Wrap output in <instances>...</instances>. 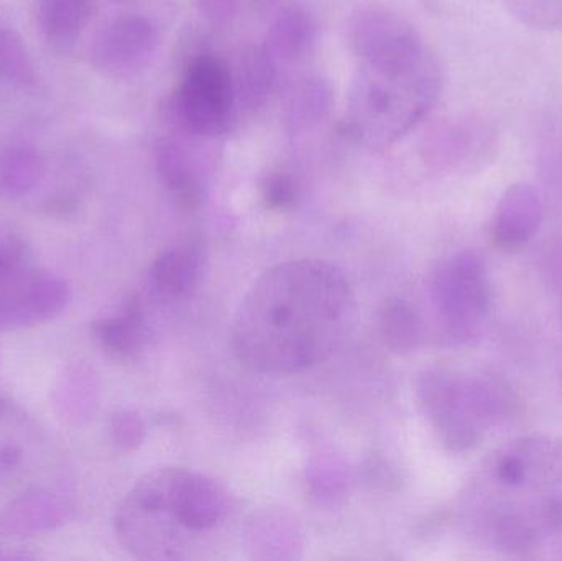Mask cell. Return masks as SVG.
<instances>
[{
  "label": "cell",
  "instance_id": "1",
  "mask_svg": "<svg viewBox=\"0 0 562 561\" xmlns=\"http://www.w3.org/2000/svg\"><path fill=\"white\" fill-rule=\"evenodd\" d=\"M356 295L326 260L277 263L249 287L231 326L234 352L260 374L291 375L329 359L349 335Z\"/></svg>",
  "mask_w": 562,
  "mask_h": 561
},
{
  "label": "cell",
  "instance_id": "2",
  "mask_svg": "<svg viewBox=\"0 0 562 561\" xmlns=\"http://www.w3.org/2000/svg\"><path fill=\"white\" fill-rule=\"evenodd\" d=\"M462 530L485 549L525 553L562 530V438L528 435L492 451L459 497Z\"/></svg>",
  "mask_w": 562,
  "mask_h": 561
},
{
  "label": "cell",
  "instance_id": "3",
  "mask_svg": "<svg viewBox=\"0 0 562 561\" xmlns=\"http://www.w3.org/2000/svg\"><path fill=\"white\" fill-rule=\"evenodd\" d=\"M439 91L441 71L429 52L398 61L357 63L347 127L366 147H390L428 115Z\"/></svg>",
  "mask_w": 562,
  "mask_h": 561
},
{
  "label": "cell",
  "instance_id": "4",
  "mask_svg": "<svg viewBox=\"0 0 562 561\" xmlns=\"http://www.w3.org/2000/svg\"><path fill=\"white\" fill-rule=\"evenodd\" d=\"M416 397L432 430L452 453L477 447L491 428L510 420L520 405L517 392L501 375L446 369L419 375Z\"/></svg>",
  "mask_w": 562,
  "mask_h": 561
},
{
  "label": "cell",
  "instance_id": "5",
  "mask_svg": "<svg viewBox=\"0 0 562 561\" xmlns=\"http://www.w3.org/2000/svg\"><path fill=\"white\" fill-rule=\"evenodd\" d=\"M181 468L151 471L135 483L115 516L122 547L140 560H183L200 539L191 526Z\"/></svg>",
  "mask_w": 562,
  "mask_h": 561
},
{
  "label": "cell",
  "instance_id": "6",
  "mask_svg": "<svg viewBox=\"0 0 562 561\" xmlns=\"http://www.w3.org/2000/svg\"><path fill=\"white\" fill-rule=\"evenodd\" d=\"M82 35L92 68L111 78H131L144 71L161 46V23L138 0H92Z\"/></svg>",
  "mask_w": 562,
  "mask_h": 561
},
{
  "label": "cell",
  "instance_id": "7",
  "mask_svg": "<svg viewBox=\"0 0 562 561\" xmlns=\"http://www.w3.org/2000/svg\"><path fill=\"white\" fill-rule=\"evenodd\" d=\"M68 302V285L35 262L19 234L0 226V329L52 319Z\"/></svg>",
  "mask_w": 562,
  "mask_h": 561
},
{
  "label": "cell",
  "instance_id": "8",
  "mask_svg": "<svg viewBox=\"0 0 562 561\" xmlns=\"http://www.w3.org/2000/svg\"><path fill=\"white\" fill-rule=\"evenodd\" d=\"M429 299L442 336L469 345L484 332L491 310L487 267L477 253L462 250L439 263L429 283Z\"/></svg>",
  "mask_w": 562,
  "mask_h": 561
},
{
  "label": "cell",
  "instance_id": "9",
  "mask_svg": "<svg viewBox=\"0 0 562 561\" xmlns=\"http://www.w3.org/2000/svg\"><path fill=\"white\" fill-rule=\"evenodd\" d=\"M237 104L233 69L206 53L188 63L171 99V117L191 137L216 138L229 131Z\"/></svg>",
  "mask_w": 562,
  "mask_h": 561
},
{
  "label": "cell",
  "instance_id": "10",
  "mask_svg": "<svg viewBox=\"0 0 562 561\" xmlns=\"http://www.w3.org/2000/svg\"><path fill=\"white\" fill-rule=\"evenodd\" d=\"M347 42L357 63L396 61L428 52L413 25L382 7L352 13L347 23Z\"/></svg>",
  "mask_w": 562,
  "mask_h": 561
},
{
  "label": "cell",
  "instance_id": "11",
  "mask_svg": "<svg viewBox=\"0 0 562 561\" xmlns=\"http://www.w3.org/2000/svg\"><path fill=\"white\" fill-rule=\"evenodd\" d=\"M543 221V203L530 184H514L505 191L491 221V239L504 250L530 243Z\"/></svg>",
  "mask_w": 562,
  "mask_h": 561
},
{
  "label": "cell",
  "instance_id": "12",
  "mask_svg": "<svg viewBox=\"0 0 562 561\" xmlns=\"http://www.w3.org/2000/svg\"><path fill=\"white\" fill-rule=\"evenodd\" d=\"M155 167L161 183L184 210H196L203 201L204 178L194 155L178 138L164 135L155 142Z\"/></svg>",
  "mask_w": 562,
  "mask_h": 561
},
{
  "label": "cell",
  "instance_id": "13",
  "mask_svg": "<svg viewBox=\"0 0 562 561\" xmlns=\"http://www.w3.org/2000/svg\"><path fill=\"white\" fill-rule=\"evenodd\" d=\"M91 13L92 0H36L40 32L59 52H72L81 43Z\"/></svg>",
  "mask_w": 562,
  "mask_h": 561
},
{
  "label": "cell",
  "instance_id": "14",
  "mask_svg": "<svg viewBox=\"0 0 562 561\" xmlns=\"http://www.w3.org/2000/svg\"><path fill=\"white\" fill-rule=\"evenodd\" d=\"M200 277V250L191 244L164 250L150 267V285L161 300L188 299L196 290Z\"/></svg>",
  "mask_w": 562,
  "mask_h": 561
},
{
  "label": "cell",
  "instance_id": "15",
  "mask_svg": "<svg viewBox=\"0 0 562 561\" xmlns=\"http://www.w3.org/2000/svg\"><path fill=\"white\" fill-rule=\"evenodd\" d=\"M316 38L310 13L296 3H277L267 15V46L284 59L303 56Z\"/></svg>",
  "mask_w": 562,
  "mask_h": 561
},
{
  "label": "cell",
  "instance_id": "16",
  "mask_svg": "<svg viewBox=\"0 0 562 561\" xmlns=\"http://www.w3.org/2000/svg\"><path fill=\"white\" fill-rule=\"evenodd\" d=\"M92 336L114 358H134L144 349L148 338L147 318L140 300L128 302L121 315L95 322L92 325Z\"/></svg>",
  "mask_w": 562,
  "mask_h": 561
},
{
  "label": "cell",
  "instance_id": "17",
  "mask_svg": "<svg viewBox=\"0 0 562 561\" xmlns=\"http://www.w3.org/2000/svg\"><path fill=\"white\" fill-rule=\"evenodd\" d=\"M234 78L240 105L257 111L267 104L277 85V58L267 43L250 46L243 53Z\"/></svg>",
  "mask_w": 562,
  "mask_h": 561
},
{
  "label": "cell",
  "instance_id": "18",
  "mask_svg": "<svg viewBox=\"0 0 562 561\" xmlns=\"http://www.w3.org/2000/svg\"><path fill=\"white\" fill-rule=\"evenodd\" d=\"M46 160L35 147L25 144L0 148V198L20 200L42 184Z\"/></svg>",
  "mask_w": 562,
  "mask_h": 561
},
{
  "label": "cell",
  "instance_id": "19",
  "mask_svg": "<svg viewBox=\"0 0 562 561\" xmlns=\"http://www.w3.org/2000/svg\"><path fill=\"white\" fill-rule=\"evenodd\" d=\"M333 91L324 79L306 78L293 86L284 104V128L290 134H303L316 127L329 114Z\"/></svg>",
  "mask_w": 562,
  "mask_h": 561
},
{
  "label": "cell",
  "instance_id": "20",
  "mask_svg": "<svg viewBox=\"0 0 562 561\" xmlns=\"http://www.w3.org/2000/svg\"><path fill=\"white\" fill-rule=\"evenodd\" d=\"M65 504L46 491H32L16 497L3 514V526L15 534H36L53 529L65 520Z\"/></svg>",
  "mask_w": 562,
  "mask_h": 561
},
{
  "label": "cell",
  "instance_id": "21",
  "mask_svg": "<svg viewBox=\"0 0 562 561\" xmlns=\"http://www.w3.org/2000/svg\"><path fill=\"white\" fill-rule=\"evenodd\" d=\"M36 444L35 431L25 415L12 402L0 397V478L20 473L30 460L29 450Z\"/></svg>",
  "mask_w": 562,
  "mask_h": 561
},
{
  "label": "cell",
  "instance_id": "22",
  "mask_svg": "<svg viewBox=\"0 0 562 561\" xmlns=\"http://www.w3.org/2000/svg\"><path fill=\"white\" fill-rule=\"evenodd\" d=\"M380 335L396 355L415 351L422 339V319L409 303L393 300L380 313Z\"/></svg>",
  "mask_w": 562,
  "mask_h": 561
},
{
  "label": "cell",
  "instance_id": "23",
  "mask_svg": "<svg viewBox=\"0 0 562 561\" xmlns=\"http://www.w3.org/2000/svg\"><path fill=\"white\" fill-rule=\"evenodd\" d=\"M0 81L13 88H33L38 81L35 65L20 36L0 25Z\"/></svg>",
  "mask_w": 562,
  "mask_h": 561
},
{
  "label": "cell",
  "instance_id": "24",
  "mask_svg": "<svg viewBox=\"0 0 562 561\" xmlns=\"http://www.w3.org/2000/svg\"><path fill=\"white\" fill-rule=\"evenodd\" d=\"M89 401H92L89 375L81 369L69 368L55 389L56 412L65 420L78 422L89 411Z\"/></svg>",
  "mask_w": 562,
  "mask_h": 561
},
{
  "label": "cell",
  "instance_id": "25",
  "mask_svg": "<svg viewBox=\"0 0 562 561\" xmlns=\"http://www.w3.org/2000/svg\"><path fill=\"white\" fill-rule=\"evenodd\" d=\"M505 3L527 25L538 29L562 26V0H505Z\"/></svg>",
  "mask_w": 562,
  "mask_h": 561
},
{
  "label": "cell",
  "instance_id": "26",
  "mask_svg": "<svg viewBox=\"0 0 562 561\" xmlns=\"http://www.w3.org/2000/svg\"><path fill=\"white\" fill-rule=\"evenodd\" d=\"M262 200L269 210L277 213L293 210L301 198L296 178L288 171H272L262 181Z\"/></svg>",
  "mask_w": 562,
  "mask_h": 561
},
{
  "label": "cell",
  "instance_id": "27",
  "mask_svg": "<svg viewBox=\"0 0 562 561\" xmlns=\"http://www.w3.org/2000/svg\"><path fill=\"white\" fill-rule=\"evenodd\" d=\"M111 430L115 445L124 450H134L144 440V422L135 412L125 411L115 415Z\"/></svg>",
  "mask_w": 562,
  "mask_h": 561
},
{
  "label": "cell",
  "instance_id": "28",
  "mask_svg": "<svg viewBox=\"0 0 562 561\" xmlns=\"http://www.w3.org/2000/svg\"><path fill=\"white\" fill-rule=\"evenodd\" d=\"M200 12L214 23H227L236 16L240 0H194Z\"/></svg>",
  "mask_w": 562,
  "mask_h": 561
},
{
  "label": "cell",
  "instance_id": "29",
  "mask_svg": "<svg viewBox=\"0 0 562 561\" xmlns=\"http://www.w3.org/2000/svg\"><path fill=\"white\" fill-rule=\"evenodd\" d=\"M558 536H560V550H561V557H562V530L560 534H558Z\"/></svg>",
  "mask_w": 562,
  "mask_h": 561
}]
</instances>
